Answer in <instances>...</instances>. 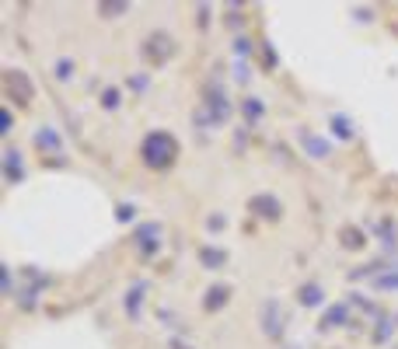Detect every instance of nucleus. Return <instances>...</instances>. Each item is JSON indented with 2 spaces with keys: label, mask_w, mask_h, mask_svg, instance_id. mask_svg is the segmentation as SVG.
Segmentation results:
<instances>
[{
  "label": "nucleus",
  "mask_w": 398,
  "mask_h": 349,
  "mask_svg": "<svg viewBox=\"0 0 398 349\" xmlns=\"http://www.w3.org/2000/svg\"><path fill=\"white\" fill-rule=\"evenodd\" d=\"M140 154L143 161L150 164V168H168V164H175V154H179V143H175V136L168 133H150L143 140V147H140Z\"/></svg>",
  "instance_id": "nucleus-1"
},
{
  "label": "nucleus",
  "mask_w": 398,
  "mask_h": 349,
  "mask_svg": "<svg viewBox=\"0 0 398 349\" xmlns=\"http://www.w3.org/2000/svg\"><path fill=\"white\" fill-rule=\"evenodd\" d=\"M4 88H7V98H14V101H21V105H28L32 95H35L32 80L25 77V74H18V70H7V74H4Z\"/></svg>",
  "instance_id": "nucleus-2"
},
{
  "label": "nucleus",
  "mask_w": 398,
  "mask_h": 349,
  "mask_svg": "<svg viewBox=\"0 0 398 349\" xmlns=\"http://www.w3.org/2000/svg\"><path fill=\"white\" fill-rule=\"evenodd\" d=\"M35 143H39L42 150H60V136L53 133V129H42V133L35 136Z\"/></svg>",
  "instance_id": "nucleus-3"
},
{
  "label": "nucleus",
  "mask_w": 398,
  "mask_h": 349,
  "mask_svg": "<svg viewBox=\"0 0 398 349\" xmlns=\"http://www.w3.org/2000/svg\"><path fill=\"white\" fill-rule=\"evenodd\" d=\"M210 293H213V297H210V300H206V308H210V311L217 308L220 300H227V290H224V287H213V290H210Z\"/></svg>",
  "instance_id": "nucleus-4"
},
{
  "label": "nucleus",
  "mask_w": 398,
  "mask_h": 349,
  "mask_svg": "<svg viewBox=\"0 0 398 349\" xmlns=\"http://www.w3.org/2000/svg\"><path fill=\"white\" fill-rule=\"evenodd\" d=\"M300 300H304V304H318V290H315V287H311V290H304V293H300Z\"/></svg>",
  "instance_id": "nucleus-5"
},
{
  "label": "nucleus",
  "mask_w": 398,
  "mask_h": 349,
  "mask_svg": "<svg viewBox=\"0 0 398 349\" xmlns=\"http://www.w3.org/2000/svg\"><path fill=\"white\" fill-rule=\"evenodd\" d=\"M245 112H248V116H255V119H259V116H262V105H259V101H248V105H245Z\"/></svg>",
  "instance_id": "nucleus-6"
},
{
  "label": "nucleus",
  "mask_w": 398,
  "mask_h": 349,
  "mask_svg": "<svg viewBox=\"0 0 398 349\" xmlns=\"http://www.w3.org/2000/svg\"><path fill=\"white\" fill-rule=\"evenodd\" d=\"M175 349H185V346H175Z\"/></svg>",
  "instance_id": "nucleus-7"
}]
</instances>
